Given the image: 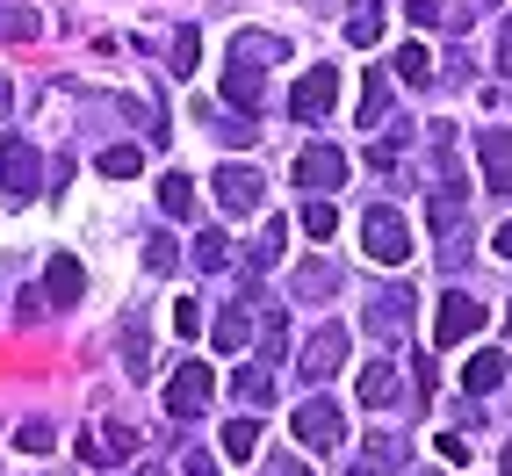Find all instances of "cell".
I'll return each mask as SVG.
<instances>
[{"instance_id": "1", "label": "cell", "mask_w": 512, "mask_h": 476, "mask_svg": "<svg viewBox=\"0 0 512 476\" xmlns=\"http://www.w3.org/2000/svg\"><path fill=\"white\" fill-rule=\"evenodd\" d=\"M361 246H368L375 267H404L412 260V231H404V217L390 210V202H375V210L361 217Z\"/></svg>"}, {"instance_id": "2", "label": "cell", "mask_w": 512, "mask_h": 476, "mask_svg": "<svg viewBox=\"0 0 512 476\" xmlns=\"http://www.w3.org/2000/svg\"><path fill=\"white\" fill-rule=\"evenodd\" d=\"M339 440H347L339 404H332V397H303V404H296V448H303V455H332Z\"/></svg>"}, {"instance_id": "3", "label": "cell", "mask_w": 512, "mask_h": 476, "mask_svg": "<svg viewBox=\"0 0 512 476\" xmlns=\"http://www.w3.org/2000/svg\"><path fill=\"white\" fill-rule=\"evenodd\" d=\"M0 188H8V202H37L44 188V159L29 138H0Z\"/></svg>"}, {"instance_id": "4", "label": "cell", "mask_w": 512, "mask_h": 476, "mask_svg": "<svg viewBox=\"0 0 512 476\" xmlns=\"http://www.w3.org/2000/svg\"><path fill=\"white\" fill-rule=\"evenodd\" d=\"M476 332H484V303L448 289V296H440V318H433V339H440V347H462V339H476Z\"/></svg>"}, {"instance_id": "5", "label": "cell", "mask_w": 512, "mask_h": 476, "mask_svg": "<svg viewBox=\"0 0 512 476\" xmlns=\"http://www.w3.org/2000/svg\"><path fill=\"white\" fill-rule=\"evenodd\" d=\"M210 397H217V368L188 361V368H174V383H166V412H174V419H195Z\"/></svg>"}, {"instance_id": "6", "label": "cell", "mask_w": 512, "mask_h": 476, "mask_svg": "<svg viewBox=\"0 0 512 476\" xmlns=\"http://www.w3.org/2000/svg\"><path fill=\"white\" fill-rule=\"evenodd\" d=\"M339 181H347V152H339V145L296 152V188H303V195H332Z\"/></svg>"}, {"instance_id": "7", "label": "cell", "mask_w": 512, "mask_h": 476, "mask_svg": "<svg viewBox=\"0 0 512 476\" xmlns=\"http://www.w3.org/2000/svg\"><path fill=\"white\" fill-rule=\"evenodd\" d=\"M339 361H347V325H318L311 332V347H303V383H332L339 376Z\"/></svg>"}, {"instance_id": "8", "label": "cell", "mask_w": 512, "mask_h": 476, "mask_svg": "<svg viewBox=\"0 0 512 476\" xmlns=\"http://www.w3.org/2000/svg\"><path fill=\"white\" fill-rule=\"evenodd\" d=\"M332 101H339V73H332V65H311V73L296 80L289 109H296L303 123H318V116H332Z\"/></svg>"}, {"instance_id": "9", "label": "cell", "mask_w": 512, "mask_h": 476, "mask_svg": "<svg viewBox=\"0 0 512 476\" xmlns=\"http://www.w3.org/2000/svg\"><path fill=\"white\" fill-rule=\"evenodd\" d=\"M210 188H217V202H224L231 217H253V210H260V174H253V166H238V159L217 166V181H210Z\"/></svg>"}, {"instance_id": "10", "label": "cell", "mask_w": 512, "mask_h": 476, "mask_svg": "<svg viewBox=\"0 0 512 476\" xmlns=\"http://www.w3.org/2000/svg\"><path fill=\"white\" fill-rule=\"evenodd\" d=\"M476 159H484V195H512V130H484Z\"/></svg>"}, {"instance_id": "11", "label": "cell", "mask_w": 512, "mask_h": 476, "mask_svg": "<svg viewBox=\"0 0 512 476\" xmlns=\"http://www.w3.org/2000/svg\"><path fill=\"white\" fill-rule=\"evenodd\" d=\"M289 58V44L282 37H253V29H246V37H231V65H238V73H267V65H282Z\"/></svg>"}, {"instance_id": "12", "label": "cell", "mask_w": 512, "mask_h": 476, "mask_svg": "<svg viewBox=\"0 0 512 476\" xmlns=\"http://www.w3.org/2000/svg\"><path fill=\"white\" fill-rule=\"evenodd\" d=\"M44 296H51V311H73V303L87 296V275H80V260H73V253H58V260H51Z\"/></svg>"}, {"instance_id": "13", "label": "cell", "mask_w": 512, "mask_h": 476, "mask_svg": "<svg viewBox=\"0 0 512 476\" xmlns=\"http://www.w3.org/2000/svg\"><path fill=\"white\" fill-rule=\"evenodd\" d=\"M354 397H361V404H397V397H404V383L390 376V361H368L361 376H354Z\"/></svg>"}, {"instance_id": "14", "label": "cell", "mask_w": 512, "mask_h": 476, "mask_svg": "<svg viewBox=\"0 0 512 476\" xmlns=\"http://www.w3.org/2000/svg\"><path fill=\"white\" fill-rule=\"evenodd\" d=\"M462 383H469V397H491V390L505 383V354H498V347H484V354H469V368H462Z\"/></svg>"}, {"instance_id": "15", "label": "cell", "mask_w": 512, "mask_h": 476, "mask_svg": "<svg viewBox=\"0 0 512 476\" xmlns=\"http://www.w3.org/2000/svg\"><path fill=\"white\" fill-rule=\"evenodd\" d=\"M368 311H375V318H368V325H375V339H397L404 325H412V296H404V289H390L383 303H368Z\"/></svg>"}, {"instance_id": "16", "label": "cell", "mask_w": 512, "mask_h": 476, "mask_svg": "<svg viewBox=\"0 0 512 476\" xmlns=\"http://www.w3.org/2000/svg\"><path fill=\"white\" fill-rule=\"evenodd\" d=\"M383 37V0H347V44H375Z\"/></svg>"}, {"instance_id": "17", "label": "cell", "mask_w": 512, "mask_h": 476, "mask_svg": "<svg viewBox=\"0 0 512 476\" xmlns=\"http://www.w3.org/2000/svg\"><path fill=\"white\" fill-rule=\"evenodd\" d=\"M130 455V426H109V433H80V462H123Z\"/></svg>"}, {"instance_id": "18", "label": "cell", "mask_w": 512, "mask_h": 476, "mask_svg": "<svg viewBox=\"0 0 512 476\" xmlns=\"http://www.w3.org/2000/svg\"><path fill=\"white\" fill-rule=\"evenodd\" d=\"M361 130H375V123H390V80L383 73H368V87H361Z\"/></svg>"}, {"instance_id": "19", "label": "cell", "mask_w": 512, "mask_h": 476, "mask_svg": "<svg viewBox=\"0 0 512 476\" xmlns=\"http://www.w3.org/2000/svg\"><path fill=\"white\" fill-rule=\"evenodd\" d=\"M246 339H253V318H246V311H224V318L210 325V347H217V354H238Z\"/></svg>"}, {"instance_id": "20", "label": "cell", "mask_w": 512, "mask_h": 476, "mask_svg": "<svg viewBox=\"0 0 512 476\" xmlns=\"http://www.w3.org/2000/svg\"><path fill=\"white\" fill-rule=\"evenodd\" d=\"M231 390H238V404H246V412H260V404L275 397V376H267V368H238Z\"/></svg>"}, {"instance_id": "21", "label": "cell", "mask_w": 512, "mask_h": 476, "mask_svg": "<svg viewBox=\"0 0 512 476\" xmlns=\"http://www.w3.org/2000/svg\"><path fill=\"white\" fill-rule=\"evenodd\" d=\"M159 210H166V217H195V181H188V174H166V181H159Z\"/></svg>"}, {"instance_id": "22", "label": "cell", "mask_w": 512, "mask_h": 476, "mask_svg": "<svg viewBox=\"0 0 512 476\" xmlns=\"http://www.w3.org/2000/svg\"><path fill=\"white\" fill-rule=\"evenodd\" d=\"M332 289H339V267H325V260L296 267V296H303V303H318V296H332Z\"/></svg>"}, {"instance_id": "23", "label": "cell", "mask_w": 512, "mask_h": 476, "mask_svg": "<svg viewBox=\"0 0 512 476\" xmlns=\"http://www.w3.org/2000/svg\"><path fill=\"white\" fill-rule=\"evenodd\" d=\"M397 80H404V87H433V58H426V44H404V51H397Z\"/></svg>"}, {"instance_id": "24", "label": "cell", "mask_w": 512, "mask_h": 476, "mask_svg": "<svg viewBox=\"0 0 512 476\" xmlns=\"http://www.w3.org/2000/svg\"><path fill=\"white\" fill-rule=\"evenodd\" d=\"M253 448H260V426H253V412H246V419L224 426V455H231V462H253Z\"/></svg>"}, {"instance_id": "25", "label": "cell", "mask_w": 512, "mask_h": 476, "mask_svg": "<svg viewBox=\"0 0 512 476\" xmlns=\"http://www.w3.org/2000/svg\"><path fill=\"white\" fill-rule=\"evenodd\" d=\"M138 166H145V145H109V152H101V174H109V181H130Z\"/></svg>"}, {"instance_id": "26", "label": "cell", "mask_w": 512, "mask_h": 476, "mask_svg": "<svg viewBox=\"0 0 512 476\" xmlns=\"http://www.w3.org/2000/svg\"><path fill=\"white\" fill-rule=\"evenodd\" d=\"M224 101H231V109H253V116H260V80L231 65V73H224Z\"/></svg>"}, {"instance_id": "27", "label": "cell", "mask_w": 512, "mask_h": 476, "mask_svg": "<svg viewBox=\"0 0 512 476\" xmlns=\"http://www.w3.org/2000/svg\"><path fill=\"white\" fill-rule=\"evenodd\" d=\"M296 224L311 231V238H332V224H339V217H332V202H325V195H311V202L296 210Z\"/></svg>"}, {"instance_id": "28", "label": "cell", "mask_w": 512, "mask_h": 476, "mask_svg": "<svg viewBox=\"0 0 512 476\" xmlns=\"http://www.w3.org/2000/svg\"><path fill=\"white\" fill-rule=\"evenodd\" d=\"M224 260H231V246H224V231H202V238H195V267H202V275H217Z\"/></svg>"}, {"instance_id": "29", "label": "cell", "mask_w": 512, "mask_h": 476, "mask_svg": "<svg viewBox=\"0 0 512 476\" xmlns=\"http://www.w3.org/2000/svg\"><path fill=\"white\" fill-rule=\"evenodd\" d=\"M15 448H22V455H51V448H58V433H51L44 419H29V426H15Z\"/></svg>"}, {"instance_id": "30", "label": "cell", "mask_w": 512, "mask_h": 476, "mask_svg": "<svg viewBox=\"0 0 512 476\" xmlns=\"http://www.w3.org/2000/svg\"><path fill=\"white\" fill-rule=\"evenodd\" d=\"M0 37H8V44L22 37L29 44V37H37V8H0Z\"/></svg>"}, {"instance_id": "31", "label": "cell", "mask_w": 512, "mask_h": 476, "mask_svg": "<svg viewBox=\"0 0 512 476\" xmlns=\"http://www.w3.org/2000/svg\"><path fill=\"white\" fill-rule=\"evenodd\" d=\"M282 238H289L282 217H267V224H260V253H253V267H275V260H282Z\"/></svg>"}, {"instance_id": "32", "label": "cell", "mask_w": 512, "mask_h": 476, "mask_svg": "<svg viewBox=\"0 0 512 476\" xmlns=\"http://www.w3.org/2000/svg\"><path fill=\"white\" fill-rule=\"evenodd\" d=\"M361 462H375V469H383V462H404V433H368V455Z\"/></svg>"}, {"instance_id": "33", "label": "cell", "mask_w": 512, "mask_h": 476, "mask_svg": "<svg viewBox=\"0 0 512 476\" xmlns=\"http://www.w3.org/2000/svg\"><path fill=\"white\" fill-rule=\"evenodd\" d=\"M195 65H202V37H195V29H181V37H174V73L188 80Z\"/></svg>"}, {"instance_id": "34", "label": "cell", "mask_w": 512, "mask_h": 476, "mask_svg": "<svg viewBox=\"0 0 512 476\" xmlns=\"http://www.w3.org/2000/svg\"><path fill=\"white\" fill-rule=\"evenodd\" d=\"M174 238H145V267H152V275H174Z\"/></svg>"}, {"instance_id": "35", "label": "cell", "mask_w": 512, "mask_h": 476, "mask_svg": "<svg viewBox=\"0 0 512 476\" xmlns=\"http://www.w3.org/2000/svg\"><path fill=\"white\" fill-rule=\"evenodd\" d=\"M174 332H181V339H195V332H202V303H195V296H181V303H174Z\"/></svg>"}, {"instance_id": "36", "label": "cell", "mask_w": 512, "mask_h": 476, "mask_svg": "<svg viewBox=\"0 0 512 476\" xmlns=\"http://www.w3.org/2000/svg\"><path fill=\"white\" fill-rule=\"evenodd\" d=\"M181 476H217V455H202V448L181 455Z\"/></svg>"}, {"instance_id": "37", "label": "cell", "mask_w": 512, "mask_h": 476, "mask_svg": "<svg viewBox=\"0 0 512 476\" xmlns=\"http://www.w3.org/2000/svg\"><path fill=\"white\" fill-rule=\"evenodd\" d=\"M498 73H505V80H512V22H505V29H498Z\"/></svg>"}, {"instance_id": "38", "label": "cell", "mask_w": 512, "mask_h": 476, "mask_svg": "<svg viewBox=\"0 0 512 476\" xmlns=\"http://www.w3.org/2000/svg\"><path fill=\"white\" fill-rule=\"evenodd\" d=\"M404 15H412V22H426V29L440 22V8H433V0H412V8H404Z\"/></svg>"}, {"instance_id": "39", "label": "cell", "mask_w": 512, "mask_h": 476, "mask_svg": "<svg viewBox=\"0 0 512 476\" xmlns=\"http://www.w3.org/2000/svg\"><path fill=\"white\" fill-rule=\"evenodd\" d=\"M491 253H498V260H512V217L498 224V238H491Z\"/></svg>"}, {"instance_id": "40", "label": "cell", "mask_w": 512, "mask_h": 476, "mask_svg": "<svg viewBox=\"0 0 512 476\" xmlns=\"http://www.w3.org/2000/svg\"><path fill=\"white\" fill-rule=\"evenodd\" d=\"M347 476H383V469H375V462H354V469H347Z\"/></svg>"}, {"instance_id": "41", "label": "cell", "mask_w": 512, "mask_h": 476, "mask_svg": "<svg viewBox=\"0 0 512 476\" xmlns=\"http://www.w3.org/2000/svg\"><path fill=\"white\" fill-rule=\"evenodd\" d=\"M275 476H303V469H296V462H275Z\"/></svg>"}, {"instance_id": "42", "label": "cell", "mask_w": 512, "mask_h": 476, "mask_svg": "<svg viewBox=\"0 0 512 476\" xmlns=\"http://www.w3.org/2000/svg\"><path fill=\"white\" fill-rule=\"evenodd\" d=\"M505 339H512V303H505Z\"/></svg>"}, {"instance_id": "43", "label": "cell", "mask_w": 512, "mask_h": 476, "mask_svg": "<svg viewBox=\"0 0 512 476\" xmlns=\"http://www.w3.org/2000/svg\"><path fill=\"white\" fill-rule=\"evenodd\" d=\"M498 469H505V476H512V448H505V462H498Z\"/></svg>"}, {"instance_id": "44", "label": "cell", "mask_w": 512, "mask_h": 476, "mask_svg": "<svg viewBox=\"0 0 512 476\" xmlns=\"http://www.w3.org/2000/svg\"><path fill=\"white\" fill-rule=\"evenodd\" d=\"M412 476H440V469H412Z\"/></svg>"}, {"instance_id": "45", "label": "cell", "mask_w": 512, "mask_h": 476, "mask_svg": "<svg viewBox=\"0 0 512 476\" xmlns=\"http://www.w3.org/2000/svg\"><path fill=\"white\" fill-rule=\"evenodd\" d=\"M138 476H159V469H138Z\"/></svg>"}, {"instance_id": "46", "label": "cell", "mask_w": 512, "mask_h": 476, "mask_svg": "<svg viewBox=\"0 0 512 476\" xmlns=\"http://www.w3.org/2000/svg\"><path fill=\"white\" fill-rule=\"evenodd\" d=\"M484 8H498V0H484Z\"/></svg>"}]
</instances>
